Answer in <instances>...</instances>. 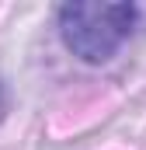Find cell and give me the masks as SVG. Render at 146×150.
<instances>
[{
	"instance_id": "cell-2",
	"label": "cell",
	"mask_w": 146,
	"mask_h": 150,
	"mask_svg": "<svg viewBox=\"0 0 146 150\" xmlns=\"http://www.w3.org/2000/svg\"><path fill=\"white\" fill-rule=\"evenodd\" d=\"M7 112H11V91H7V84L0 80V122L7 119Z\"/></svg>"
},
{
	"instance_id": "cell-1",
	"label": "cell",
	"mask_w": 146,
	"mask_h": 150,
	"mask_svg": "<svg viewBox=\"0 0 146 150\" xmlns=\"http://www.w3.org/2000/svg\"><path fill=\"white\" fill-rule=\"evenodd\" d=\"M59 38L80 63L101 67L115 59V52L136 35L139 28V7L136 4H98V0H77L63 4L56 14Z\"/></svg>"
}]
</instances>
